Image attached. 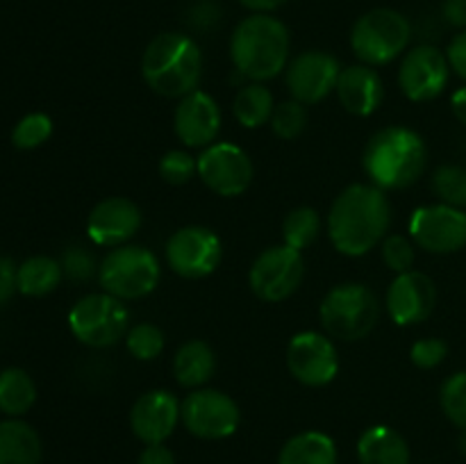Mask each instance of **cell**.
I'll return each instance as SVG.
<instances>
[{
    "label": "cell",
    "instance_id": "6da1fadb",
    "mask_svg": "<svg viewBox=\"0 0 466 464\" xmlns=\"http://www.w3.org/2000/svg\"><path fill=\"white\" fill-rule=\"evenodd\" d=\"M391 226L390 198L376 185H350L332 200L328 237L337 253L362 257L382 244Z\"/></svg>",
    "mask_w": 466,
    "mask_h": 464
},
{
    "label": "cell",
    "instance_id": "7a4b0ae2",
    "mask_svg": "<svg viewBox=\"0 0 466 464\" xmlns=\"http://www.w3.org/2000/svg\"><path fill=\"white\" fill-rule=\"evenodd\" d=\"M428 164L426 141L419 132L405 126L378 130L367 141L362 168L371 185L382 191H400L412 187L423 176Z\"/></svg>",
    "mask_w": 466,
    "mask_h": 464
},
{
    "label": "cell",
    "instance_id": "3957f363",
    "mask_svg": "<svg viewBox=\"0 0 466 464\" xmlns=\"http://www.w3.org/2000/svg\"><path fill=\"white\" fill-rule=\"evenodd\" d=\"M289 30L271 14H250L235 27L230 57L239 76L250 82H267L289 64Z\"/></svg>",
    "mask_w": 466,
    "mask_h": 464
},
{
    "label": "cell",
    "instance_id": "277c9868",
    "mask_svg": "<svg viewBox=\"0 0 466 464\" xmlns=\"http://www.w3.org/2000/svg\"><path fill=\"white\" fill-rule=\"evenodd\" d=\"M146 85L164 98H185L198 89L203 76V53L189 35L162 32L155 36L141 57Z\"/></svg>",
    "mask_w": 466,
    "mask_h": 464
},
{
    "label": "cell",
    "instance_id": "5b68a950",
    "mask_svg": "<svg viewBox=\"0 0 466 464\" xmlns=\"http://www.w3.org/2000/svg\"><path fill=\"white\" fill-rule=\"evenodd\" d=\"M412 39V23L400 12L378 7L362 14L350 30V48L360 64L385 66L405 53Z\"/></svg>",
    "mask_w": 466,
    "mask_h": 464
},
{
    "label": "cell",
    "instance_id": "8992f818",
    "mask_svg": "<svg viewBox=\"0 0 466 464\" xmlns=\"http://www.w3.org/2000/svg\"><path fill=\"white\" fill-rule=\"evenodd\" d=\"M321 326L339 341H358L376 328L380 303L367 285L344 282L332 287L319 308Z\"/></svg>",
    "mask_w": 466,
    "mask_h": 464
},
{
    "label": "cell",
    "instance_id": "52a82bcc",
    "mask_svg": "<svg viewBox=\"0 0 466 464\" xmlns=\"http://www.w3.org/2000/svg\"><path fill=\"white\" fill-rule=\"evenodd\" d=\"M162 277V267L153 250L144 246H118L107 253L98 267L103 291L126 300H139L153 294Z\"/></svg>",
    "mask_w": 466,
    "mask_h": 464
},
{
    "label": "cell",
    "instance_id": "ba28073f",
    "mask_svg": "<svg viewBox=\"0 0 466 464\" xmlns=\"http://www.w3.org/2000/svg\"><path fill=\"white\" fill-rule=\"evenodd\" d=\"M68 328L80 344L89 348H109L126 339L130 312L121 298L107 291L82 296L68 312Z\"/></svg>",
    "mask_w": 466,
    "mask_h": 464
},
{
    "label": "cell",
    "instance_id": "9c48e42d",
    "mask_svg": "<svg viewBox=\"0 0 466 464\" xmlns=\"http://www.w3.org/2000/svg\"><path fill=\"white\" fill-rule=\"evenodd\" d=\"M305 277L303 253L289 246H271L255 257L248 285L259 300L282 303L299 291Z\"/></svg>",
    "mask_w": 466,
    "mask_h": 464
},
{
    "label": "cell",
    "instance_id": "30bf717a",
    "mask_svg": "<svg viewBox=\"0 0 466 464\" xmlns=\"http://www.w3.org/2000/svg\"><path fill=\"white\" fill-rule=\"evenodd\" d=\"M168 268L187 280L212 276L223 257V244L217 232L205 226H185L173 232L164 248Z\"/></svg>",
    "mask_w": 466,
    "mask_h": 464
},
{
    "label": "cell",
    "instance_id": "8fae6325",
    "mask_svg": "<svg viewBox=\"0 0 466 464\" xmlns=\"http://www.w3.org/2000/svg\"><path fill=\"white\" fill-rule=\"evenodd\" d=\"M180 421L198 439L218 441L239 428V405L218 389H194L180 403Z\"/></svg>",
    "mask_w": 466,
    "mask_h": 464
},
{
    "label": "cell",
    "instance_id": "7c38bea8",
    "mask_svg": "<svg viewBox=\"0 0 466 464\" xmlns=\"http://www.w3.org/2000/svg\"><path fill=\"white\" fill-rule=\"evenodd\" d=\"M253 159L235 144H212L198 157V177L208 189L223 198H235L253 185Z\"/></svg>",
    "mask_w": 466,
    "mask_h": 464
},
{
    "label": "cell",
    "instance_id": "4fadbf2b",
    "mask_svg": "<svg viewBox=\"0 0 466 464\" xmlns=\"http://www.w3.org/2000/svg\"><path fill=\"white\" fill-rule=\"evenodd\" d=\"M414 244L432 255L458 253L466 246V212L451 205H423L410 218Z\"/></svg>",
    "mask_w": 466,
    "mask_h": 464
},
{
    "label": "cell",
    "instance_id": "5bb4252c",
    "mask_svg": "<svg viewBox=\"0 0 466 464\" xmlns=\"http://www.w3.org/2000/svg\"><path fill=\"white\" fill-rule=\"evenodd\" d=\"M287 368L305 387H326L339 373V353L328 335L305 330L287 346Z\"/></svg>",
    "mask_w": 466,
    "mask_h": 464
},
{
    "label": "cell",
    "instance_id": "9a60e30c",
    "mask_svg": "<svg viewBox=\"0 0 466 464\" xmlns=\"http://www.w3.org/2000/svg\"><path fill=\"white\" fill-rule=\"evenodd\" d=\"M451 77L446 53L435 45H417L408 50L399 68V86L412 103H428L441 96Z\"/></svg>",
    "mask_w": 466,
    "mask_h": 464
},
{
    "label": "cell",
    "instance_id": "2e32d148",
    "mask_svg": "<svg viewBox=\"0 0 466 464\" xmlns=\"http://www.w3.org/2000/svg\"><path fill=\"white\" fill-rule=\"evenodd\" d=\"M287 89L291 98L303 105L321 103L335 91L341 66L337 57L323 50H305L287 64Z\"/></svg>",
    "mask_w": 466,
    "mask_h": 464
},
{
    "label": "cell",
    "instance_id": "e0dca14e",
    "mask_svg": "<svg viewBox=\"0 0 466 464\" xmlns=\"http://www.w3.org/2000/svg\"><path fill=\"white\" fill-rule=\"evenodd\" d=\"M387 312L396 326H414L426 321L437 305V287L426 273H399L385 296Z\"/></svg>",
    "mask_w": 466,
    "mask_h": 464
},
{
    "label": "cell",
    "instance_id": "ac0fdd59",
    "mask_svg": "<svg viewBox=\"0 0 466 464\" xmlns=\"http://www.w3.org/2000/svg\"><path fill=\"white\" fill-rule=\"evenodd\" d=\"M173 130L189 148H208L221 132V109L205 91L196 89L180 98L173 112Z\"/></svg>",
    "mask_w": 466,
    "mask_h": 464
},
{
    "label": "cell",
    "instance_id": "d6986e66",
    "mask_svg": "<svg viewBox=\"0 0 466 464\" xmlns=\"http://www.w3.org/2000/svg\"><path fill=\"white\" fill-rule=\"evenodd\" d=\"M141 221H144L141 209L130 198L112 196V198L100 200L91 209L89 218H86V232L96 246L118 248L139 232Z\"/></svg>",
    "mask_w": 466,
    "mask_h": 464
},
{
    "label": "cell",
    "instance_id": "ffe728a7",
    "mask_svg": "<svg viewBox=\"0 0 466 464\" xmlns=\"http://www.w3.org/2000/svg\"><path fill=\"white\" fill-rule=\"evenodd\" d=\"M180 423V400L167 389H150L135 400L130 428L144 444H164Z\"/></svg>",
    "mask_w": 466,
    "mask_h": 464
},
{
    "label": "cell",
    "instance_id": "44dd1931",
    "mask_svg": "<svg viewBox=\"0 0 466 464\" xmlns=\"http://www.w3.org/2000/svg\"><path fill=\"white\" fill-rule=\"evenodd\" d=\"M335 94L346 112L353 116H371L380 107L385 86L376 68L367 64H353V66L341 68Z\"/></svg>",
    "mask_w": 466,
    "mask_h": 464
},
{
    "label": "cell",
    "instance_id": "7402d4cb",
    "mask_svg": "<svg viewBox=\"0 0 466 464\" xmlns=\"http://www.w3.org/2000/svg\"><path fill=\"white\" fill-rule=\"evenodd\" d=\"M217 371V355L208 341L189 339L177 348L173 358V376L177 385L187 389H200L212 380Z\"/></svg>",
    "mask_w": 466,
    "mask_h": 464
},
{
    "label": "cell",
    "instance_id": "603a6c76",
    "mask_svg": "<svg viewBox=\"0 0 466 464\" xmlns=\"http://www.w3.org/2000/svg\"><path fill=\"white\" fill-rule=\"evenodd\" d=\"M360 464H410V446L390 426H373L358 441Z\"/></svg>",
    "mask_w": 466,
    "mask_h": 464
},
{
    "label": "cell",
    "instance_id": "cb8c5ba5",
    "mask_svg": "<svg viewBox=\"0 0 466 464\" xmlns=\"http://www.w3.org/2000/svg\"><path fill=\"white\" fill-rule=\"evenodd\" d=\"M39 432L21 419L0 421V464H41Z\"/></svg>",
    "mask_w": 466,
    "mask_h": 464
},
{
    "label": "cell",
    "instance_id": "d4e9b609",
    "mask_svg": "<svg viewBox=\"0 0 466 464\" xmlns=\"http://www.w3.org/2000/svg\"><path fill=\"white\" fill-rule=\"evenodd\" d=\"M278 464H339V455L326 432L305 430L285 441Z\"/></svg>",
    "mask_w": 466,
    "mask_h": 464
},
{
    "label": "cell",
    "instance_id": "484cf974",
    "mask_svg": "<svg viewBox=\"0 0 466 464\" xmlns=\"http://www.w3.org/2000/svg\"><path fill=\"white\" fill-rule=\"evenodd\" d=\"M273 109H276V100H273L271 89L264 86V82L244 85L237 91L235 103H232V114L248 130L267 126L273 116Z\"/></svg>",
    "mask_w": 466,
    "mask_h": 464
},
{
    "label": "cell",
    "instance_id": "4316f807",
    "mask_svg": "<svg viewBox=\"0 0 466 464\" xmlns=\"http://www.w3.org/2000/svg\"><path fill=\"white\" fill-rule=\"evenodd\" d=\"M64 271L57 259L48 255H35L18 267V291L32 298L48 296L62 282Z\"/></svg>",
    "mask_w": 466,
    "mask_h": 464
},
{
    "label": "cell",
    "instance_id": "83f0119b",
    "mask_svg": "<svg viewBox=\"0 0 466 464\" xmlns=\"http://www.w3.org/2000/svg\"><path fill=\"white\" fill-rule=\"evenodd\" d=\"M36 400V385L23 368H5L0 373V412L9 419H18L30 412Z\"/></svg>",
    "mask_w": 466,
    "mask_h": 464
},
{
    "label": "cell",
    "instance_id": "f1b7e54d",
    "mask_svg": "<svg viewBox=\"0 0 466 464\" xmlns=\"http://www.w3.org/2000/svg\"><path fill=\"white\" fill-rule=\"evenodd\" d=\"M321 226V214L317 209L308 207V205L305 207H296L282 221V241L289 248H296L303 253L305 248H309L319 239Z\"/></svg>",
    "mask_w": 466,
    "mask_h": 464
},
{
    "label": "cell",
    "instance_id": "f546056e",
    "mask_svg": "<svg viewBox=\"0 0 466 464\" xmlns=\"http://www.w3.org/2000/svg\"><path fill=\"white\" fill-rule=\"evenodd\" d=\"M127 353L139 362H153L164 350V332L155 323H137L126 335Z\"/></svg>",
    "mask_w": 466,
    "mask_h": 464
},
{
    "label": "cell",
    "instance_id": "4dcf8cb0",
    "mask_svg": "<svg viewBox=\"0 0 466 464\" xmlns=\"http://www.w3.org/2000/svg\"><path fill=\"white\" fill-rule=\"evenodd\" d=\"M432 189L444 205L466 209V168L455 164L440 166L432 176Z\"/></svg>",
    "mask_w": 466,
    "mask_h": 464
},
{
    "label": "cell",
    "instance_id": "1f68e13d",
    "mask_svg": "<svg viewBox=\"0 0 466 464\" xmlns=\"http://www.w3.org/2000/svg\"><path fill=\"white\" fill-rule=\"evenodd\" d=\"M50 135H53V118L44 112H32L14 126L12 144L21 150H35L44 146Z\"/></svg>",
    "mask_w": 466,
    "mask_h": 464
},
{
    "label": "cell",
    "instance_id": "d6a6232c",
    "mask_svg": "<svg viewBox=\"0 0 466 464\" xmlns=\"http://www.w3.org/2000/svg\"><path fill=\"white\" fill-rule=\"evenodd\" d=\"M440 403L446 419H449L460 432H466V371L453 373V376L441 385Z\"/></svg>",
    "mask_w": 466,
    "mask_h": 464
},
{
    "label": "cell",
    "instance_id": "836d02e7",
    "mask_svg": "<svg viewBox=\"0 0 466 464\" xmlns=\"http://www.w3.org/2000/svg\"><path fill=\"white\" fill-rule=\"evenodd\" d=\"M268 123H271V130L276 132V136L291 141L303 135L305 127H308V109L299 100H285V103L276 105Z\"/></svg>",
    "mask_w": 466,
    "mask_h": 464
},
{
    "label": "cell",
    "instance_id": "e575fe53",
    "mask_svg": "<svg viewBox=\"0 0 466 464\" xmlns=\"http://www.w3.org/2000/svg\"><path fill=\"white\" fill-rule=\"evenodd\" d=\"M198 173V159L187 150H168L159 159V176L168 185H187Z\"/></svg>",
    "mask_w": 466,
    "mask_h": 464
},
{
    "label": "cell",
    "instance_id": "d590c367",
    "mask_svg": "<svg viewBox=\"0 0 466 464\" xmlns=\"http://www.w3.org/2000/svg\"><path fill=\"white\" fill-rule=\"evenodd\" d=\"M382 259H385L387 268L394 271L396 276L412 271L414 259H417L414 244L403 235H387L382 241Z\"/></svg>",
    "mask_w": 466,
    "mask_h": 464
},
{
    "label": "cell",
    "instance_id": "8d00e7d4",
    "mask_svg": "<svg viewBox=\"0 0 466 464\" xmlns=\"http://www.w3.org/2000/svg\"><path fill=\"white\" fill-rule=\"evenodd\" d=\"M59 264H62L64 276L76 282H85L89 277H94L100 267V264H96V257L85 246H71V248H66V253H64Z\"/></svg>",
    "mask_w": 466,
    "mask_h": 464
},
{
    "label": "cell",
    "instance_id": "74e56055",
    "mask_svg": "<svg viewBox=\"0 0 466 464\" xmlns=\"http://www.w3.org/2000/svg\"><path fill=\"white\" fill-rule=\"evenodd\" d=\"M449 355V346L440 337H423L410 348V359L419 368H437Z\"/></svg>",
    "mask_w": 466,
    "mask_h": 464
},
{
    "label": "cell",
    "instance_id": "f35d334b",
    "mask_svg": "<svg viewBox=\"0 0 466 464\" xmlns=\"http://www.w3.org/2000/svg\"><path fill=\"white\" fill-rule=\"evenodd\" d=\"M14 291H18V267H14L9 257L0 255V305L7 303Z\"/></svg>",
    "mask_w": 466,
    "mask_h": 464
},
{
    "label": "cell",
    "instance_id": "ab89813d",
    "mask_svg": "<svg viewBox=\"0 0 466 464\" xmlns=\"http://www.w3.org/2000/svg\"><path fill=\"white\" fill-rule=\"evenodd\" d=\"M446 57H449L451 68H453L462 80H466V30L458 32V35L453 36V41L449 44V50H446Z\"/></svg>",
    "mask_w": 466,
    "mask_h": 464
},
{
    "label": "cell",
    "instance_id": "60d3db41",
    "mask_svg": "<svg viewBox=\"0 0 466 464\" xmlns=\"http://www.w3.org/2000/svg\"><path fill=\"white\" fill-rule=\"evenodd\" d=\"M137 464H176V455L164 444H146Z\"/></svg>",
    "mask_w": 466,
    "mask_h": 464
},
{
    "label": "cell",
    "instance_id": "b9f144b4",
    "mask_svg": "<svg viewBox=\"0 0 466 464\" xmlns=\"http://www.w3.org/2000/svg\"><path fill=\"white\" fill-rule=\"evenodd\" d=\"M444 18L453 27L466 30V0H446V3H444Z\"/></svg>",
    "mask_w": 466,
    "mask_h": 464
},
{
    "label": "cell",
    "instance_id": "7bdbcfd3",
    "mask_svg": "<svg viewBox=\"0 0 466 464\" xmlns=\"http://www.w3.org/2000/svg\"><path fill=\"white\" fill-rule=\"evenodd\" d=\"M239 3L255 14H271L278 7H282L287 0H239Z\"/></svg>",
    "mask_w": 466,
    "mask_h": 464
},
{
    "label": "cell",
    "instance_id": "ee69618b",
    "mask_svg": "<svg viewBox=\"0 0 466 464\" xmlns=\"http://www.w3.org/2000/svg\"><path fill=\"white\" fill-rule=\"evenodd\" d=\"M451 107H453L455 118H458L460 123H464V126H466V86L455 91L453 98H451Z\"/></svg>",
    "mask_w": 466,
    "mask_h": 464
},
{
    "label": "cell",
    "instance_id": "f6af8a7d",
    "mask_svg": "<svg viewBox=\"0 0 466 464\" xmlns=\"http://www.w3.org/2000/svg\"><path fill=\"white\" fill-rule=\"evenodd\" d=\"M460 449H462V453H466V432H462V437H460Z\"/></svg>",
    "mask_w": 466,
    "mask_h": 464
}]
</instances>
